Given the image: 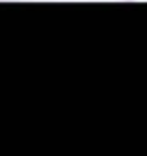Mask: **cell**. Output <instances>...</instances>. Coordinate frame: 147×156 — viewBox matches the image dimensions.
<instances>
[]
</instances>
